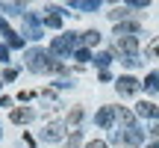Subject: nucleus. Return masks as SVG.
Here are the masks:
<instances>
[{
  "label": "nucleus",
  "mask_w": 159,
  "mask_h": 148,
  "mask_svg": "<svg viewBox=\"0 0 159 148\" xmlns=\"http://www.w3.org/2000/svg\"><path fill=\"white\" fill-rule=\"evenodd\" d=\"M50 62H53L50 51H41V47H30V51L24 53V65H27L30 71H35V74H47L50 71Z\"/></svg>",
  "instance_id": "obj_1"
},
{
  "label": "nucleus",
  "mask_w": 159,
  "mask_h": 148,
  "mask_svg": "<svg viewBox=\"0 0 159 148\" xmlns=\"http://www.w3.org/2000/svg\"><path fill=\"white\" fill-rule=\"evenodd\" d=\"M77 47H80V36H77V33H65V36H56V39L50 42V53H56V57L74 53Z\"/></svg>",
  "instance_id": "obj_2"
},
{
  "label": "nucleus",
  "mask_w": 159,
  "mask_h": 148,
  "mask_svg": "<svg viewBox=\"0 0 159 148\" xmlns=\"http://www.w3.org/2000/svg\"><path fill=\"white\" fill-rule=\"evenodd\" d=\"M24 36H27V39H33V42L44 39V27H41L39 15H33V12H27V15H24Z\"/></svg>",
  "instance_id": "obj_3"
},
{
  "label": "nucleus",
  "mask_w": 159,
  "mask_h": 148,
  "mask_svg": "<svg viewBox=\"0 0 159 148\" xmlns=\"http://www.w3.org/2000/svg\"><path fill=\"white\" fill-rule=\"evenodd\" d=\"M115 51L121 53V59H133V57H139V39H136V36H124V39L115 42Z\"/></svg>",
  "instance_id": "obj_4"
},
{
  "label": "nucleus",
  "mask_w": 159,
  "mask_h": 148,
  "mask_svg": "<svg viewBox=\"0 0 159 148\" xmlns=\"http://www.w3.org/2000/svg\"><path fill=\"white\" fill-rule=\"evenodd\" d=\"M115 119H118V110H115V107H100L97 116H94V125L103 127V131H109V127L115 125Z\"/></svg>",
  "instance_id": "obj_5"
},
{
  "label": "nucleus",
  "mask_w": 159,
  "mask_h": 148,
  "mask_svg": "<svg viewBox=\"0 0 159 148\" xmlns=\"http://www.w3.org/2000/svg\"><path fill=\"white\" fill-rule=\"evenodd\" d=\"M62 15H65L62 6H47L41 24H44V27H50V30H59V27H62Z\"/></svg>",
  "instance_id": "obj_6"
},
{
  "label": "nucleus",
  "mask_w": 159,
  "mask_h": 148,
  "mask_svg": "<svg viewBox=\"0 0 159 148\" xmlns=\"http://www.w3.org/2000/svg\"><path fill=\"white\" fill-rule=\"evenodd\" d=\"M115 89H118L121 95H136V92L142 89V83H139L136 77H130V74H124V77L115 80Z\"/></svg>",
  "instance_id": "obj_7"
},
{
  "label": "nucleus",
  "mask_w": 159,
  "mask_h": 148,
  "mask_svg": "<svg viewBox=\"0 0 159 148\" xmlns=\"http://www.w3.org/2000/svg\"><path fill=\"white\" fill-rule=\"evenodd\" d=\"M62 136H65V125L62 121H50V125L41 131V139H44V142H59Z\"/></svg>",
  "instance_id": "obj_8"
},
{
  "label": "nucleus",
  "mask_w": 159,
  "mask_h": 148,
  "mask_svg": "<svg viewBox=\"0 0 159 148\" xmlns=\"http://www.w3.org/2000/svg\"><path fill=\"white\" fill-rule=\"evenodd\" d=\"M136 113L142 116V119L159 121V107H156V104H150V101H139V104H136Z\"/></svg>",
  "instance_id": "obj_9"
},
{
  "label": "nucleus",
  "mask_w": 159,
  "mask_h": 148,
  "mask_svg": "<svg viewBox=\"0 0 159 148\" xmlns=\"http://www.w3.org/2000/svg\"><path fill=\"white\" fill-rule=\"evenodd\" d=\"M139 30H142V24H136V21H121V24H115V36H118V39H124V36H136Z\"/></svg>",
  "instance_id": "obj_10"
},
{
  "label": "nucleus",
  "mask_w": 159,
  "mask_h": 148,
  "mask_svg": "<svg viewBox=\"0 0 159 148\" xmlns=\"http://www.w3.org/2000/svg\"><path fill=\"white\" fill-rule=\"evenodd\" d=\"M124 142L127 145H144V131H142V127H127V131H124Z\"/></svg>",
  "instance_id": "obj_11"
},
{
  "label": "nucleus",
  "mask_w": 159,
  "mask_h": 148,
  "mask_svg": "<svg viewBox=\"0 0 159 148\" xmlns=\"http://www.w3.org/2000/svg\"><path fill=\"white\" fill-rule=\"evenodd\" d=\"M33 110H30V107H18V110H12V116H9V119L12 121H15V125H30V121H33Z\"/></svg>",
  "instance_id": "obj_12"
},
{
  "label": "nucleus",
  "mask_w": 159,
  "mask_h": 148,
  "mask_svg": "<svg viewBox=\"0 0 159 148\" xmlns=\"http://www.w3.org/2000/svg\"><path fill=\"white\" fill-rule=\"evenodd\" d=\"M68 6L77 12H100V0H71Z\"/></svg>",
  "instance_id": "obj_13"
},
{
  "label": "nucleus",
  "mask_w": 159,
  "mask_h": 148,
  "mask_svg": "<svg viewBox=\"0 0 159 148\" xmlns=\"http://www.w3.org/2000/svg\"><path fill=\"white\" fill-rule=\"evenodd\" d=\"M144 92H148V95H153V92H159V71H150L148 77H144Z\"/></svg>",
  "instance_id": "obj_14"
},
{
  "label": "nucleus",
  "mask_w": 159,
  "mask_h": 148,
  "mask_svg": "<svg viewBox=\"0 0 159 148\" xmlns=\"http://www.w3.org/2000/svg\"><path fill=\"white\" fill-rule=\"evenodd\" d=\"M144 57H148V59H153V62L159 59V36H156V39H150L148 45H144Z\"/></svg>",
  "instance_id": "obj_15"
},
{
  "label": "nucleus",
  "mask_w": 159,
  "mask_h": 148,
  "mask_svg": "<svg viewBox=\"0 0 159 148\" xmlns=\"http://www.w3.org/2000/svg\"><path fill=\"white\" fill-rule=\"evenodd\" d=\"M109 18H112L115 24H121V21H127V18H130V6H115V9L109 12Z\"/></svg>",
  "instance_id": "obj_16"
},
{
  "label": "nucleus",
  "mask_w": 159,
  "mask_h": 148,
  "mask_svg": "<svg viewBox=\"0 0 159 148\" xmlns=\"http://www.w3.org/2000/svg\"><path fill=\"white\" fill-rule=\"evenodd\" d=\"M118 119H121V125H127V127H136V113H133V110L121 107V110H118Z\"/></svg>",
  "instance_id": "obj_17"
},
{
  "label": "nucleus",
  "mask_w": 159,
  "mask_h": 148,
  "mask_svg": "<svg viewBox=\"0 0 159 148\" xmlns=\"http://www.w3.org/2000/svg\"><path fill=\"white\" fill-rule=\"evenodd\" d=\"M3 6V12H9V15H27V3H0Z\"/></svg>",
  "instance_id": "obj_18"
},
{
  "label": "nucleus",
  "mask_w": 159,
  "mask_h": 148,
  "mask_svg": "<svg viewBox=\"0 0 159 148\" xmlns=\"http://www.w3.org/2000/svg\"><path fill=\"white\" fill-rule=\"evenodd\" d=\"M100 42V33L97 30H85L83 36H80V45H97Z\"/></svg>",
  "instance_id": "obj_19"
},
{
  "label": "nucleus",
  "mask_w": 159,
  "mask_h": 148,
  "mask_svg": "<svg viewBox=\"0 0 159 148\" xmlns=\"http://www.w3.org/2000/svg\"><path fill=\"white\" fill-rule=\"evenodd\" d=\"M94 62L100 65V71H109V62H112V53H106V51H103V53H97V57H94Z\"/></svg>",
  "instance_id": "obj_20"
},
{
  "label": "nucleus",
  "mask_w": 159,
  "mask_h": 148,
  "mask_svg": "<svg viewBox=\"0 0 159 148\" xmlns=\"http://www.w3.org/2000/svg\"><path fill=\"white\" fill-rule=\"evenodd\" d=\"M6 42H9V47H24V39L15 33V30H9V33H6Z\"/></svg>",
  "instance_id": "obj_21"
},
{
  "label": "nucleus",
  "mask_w": 159,
  "mask_h": 148,
  "mask_svg": "<svg viewBox=\"0 0 159 148\" xmlns=\"http://www.w3.org/2000/svg\"><path fill=\"white\" fill-rule=\"evenodd\" d=\"M80 121H83V110H80V107H74V110L68 113V125H71V127H77Z\"/></svg>",
  "instance_id": "obj_22"
},
{
  "label": "nucleus",
  "mask_w": 159,
  "mask_h": 148,
  "mask_svg": "<svg viewBox=\"0 0 159 148\" xmlns=\"http://www.w3.org/2000/svg\"><path fill=\"white\" fill-rule=\"evenodd\" d=\"M74 59H77V62H89V59H94V57L89 53V47H77V51H74Z\"/></svg>",
  "instance_id": "obj_23"
},
{
  "label": "nucleus",
  "mask_w": 159,
  "mask_h": 148,
  "mask_svg": "<svg viewBox=\"0 0 159 148\" xmlns=\"http://www.w3.org/2000/svg\"><path fill=\"white\" fill-rule=\"evenodd\" d=\"M148 0H130V9H148Z\"/></svg>",
  "instance_id": "obj_24"
},
{
  "label": "nucleus",
  "mask_w": 159,
  "mask_h": 148,
  "mask_svg": "<svg viewBox=\"0 0 159 148\" xmlns=\"http://www.w3.org/2000/svg\"><path fill=\"white\" fill-rule=\"evenodd\" d=\"M109 139H112L115 145H121V142H124V131H112V136H109Z\"/></svg>",
  "instance_id": "obj_25"
},
{
  "label": "nucleus",
  "mask_w": 159,
  "mask_h": 148,
  "mask_svg": "<svg viewBox=\"0 0 159 148\" xmlns=\"http://www.w3.org/2000/svg\"><path fill=\"white\" fill-rule=\"evenodd\" d=\"M18 77V68H6L3 71V80H15Z\"/></svg>",
  "instance_id": "obj_26"
},
{
  "label": "nucleus",
  "mask_w": 159,
  "mask_h": 148,
  "mask_svg": "<svg viewBox=\"0 0 159 148\" xmlns=\"http://www.w3.org/2000/svg\"><path fill=\"white\" fill-rule=\"evenodd\" d=\"M80 139H83V133L74 131V136H71V148H80Z\"/></svg>",
  "instance_id": "obj_27"
},
{
  "label": "nucleus",
  "mask_w": 159,
  "mask_h": 148,
  "mask_svg": "<svg viewBox=\"0 0 159 148\" xmlns=\"http://www.w3.org/2000/svg\"><path fill=\"white\" fill-rule=\"evenodd\" d=\"M0 62H9V47L0 45Z\"/></svg>",
  "instance_id": "obj_28"
},
{
  "label": "nucleus",
  "mask_w": 159,
  "mask_h": 148,
  "mask_svg": "<svg viewBox=\"0 0 159 148\" xmlns=\"http://www.w3.org/2000/svg\"><path fill=\"white\" fill-rule=\"evenodd\" d=\"M150 136H153V142L159 145V121H156V125H153V127H150Z\"/></svg>",
  "instance_id": "obj_29"
},
{
  "label": "nucleus",
  "mask_w": 159,
  "mask_h": 148,
  "mask_svg": "<svg viewBox=\"0 0 159 148\" xmlns=\"http://www.w3.org/2000/svg\"><path fill=\"white\" fill-rule=\"evenodd\" d=\"M9 30H12V27H9V24L3 21V18H0V36H6V33H9Z\"/></svg>",
  "instance_id": "obj_30"
},
{
  "label": "nucleus",
  "mask_w": 159,
  "mask_h": 148,
  "mask_svg": "<svg viewBox=\"0 0 159 148\" xmlns=\"http://www.w3.org/2000/svg\"><path fill=\"white\" fill-rule=\"evenodd\" d=\"M85 148H106V142H100V139H94V142H89Z\"/></svg>",
  "instance_id": "obj_31"
},
{
  "label": "nucleus",
  "mask_w": 159,
  "mask_h": 148,
  "mask_svg": "<svg viewBox=\"0 0 159 148\" xmlns=\"http://www.w3.org/2000/svg\"><path fill=\"white\" fill-rule=\"evenodd\" d=\"M144 148H159V145H156V142H150V145H144Z\"/></svg>",
  "instance_id": "obj_32"
},
{
  "label": "nucleus",
  "mask_w": 159,
  "mask_h": 148,
  "mask_svg": "<svg viewBox=\"0 0 159 148\" xmlns=\"http://www.w3.org/2000/svg\"><path fill=\"white\" fill-rule=\"evenodd\" d=\"M0 86H3V83H0Z\"/></svg>",
  "instance_id": "obj_33"
},
{
  "label": "nucleus",
  "mask_w": 159,
  "mask_h": 148,
  "mask_svg": "<svg viewBox=\"0 0 159 148\" xmlns=\"http://www.w3.org/2000/svg\"><path fill=\"white\" fill-rule=\"evenodd\" d=\"M0 133H3V131H0Z\"/></svg>",
  "instance_id": "obj_34"
}]
</instances>
